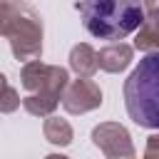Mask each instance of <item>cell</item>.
<instances>
[{
    "label": "cell",
    "mask_w": 159,
    "mask_h": 159,
    "mask_svg": "<svg viewBox=\"0 0 159 159\" xmlns=\"http://www.w3.org/2000/svg\"><path fill=\"white\" fill-rule=\"evenodd\" d=\"M77 10L84 30L99 40H124L144 20L139 0H80Z\"/></svg>",
    "instance_id": "6da1fadb"
},
{
    "label": "cell",
    "mask_w": 159,
    "mask_h": 159,
    "mask_svg": "<svg viewBox=\"0 0 159 159\" xmlns=\"http://www.w3.org/2000/svg\"><path fill=\"white\" fill-rule=\"evenodd\" d=\"M124 104L132 122L147 129L159 127V52L152 50L124 80Z\"/></svg>",
    "instance_id": "7a4b0ae2"
},
{
    "label": "cell",
    "mask_w": 159,
    "mask_h": 159,
    "mask_svg": "<svg viewBox=\"0 0 159 159\" xmlns=\"http://www.w3.org/2000/svg\"><path fill=\"white\" fill-rule=\"evenodd\" d=\"M10 37V50L15 60L30 62L42 55V20L32 7H25L22 15L15 20V25L7 32Z\"/></svg>",
    "instance_id": "3957f363"
},
{
    "label": "cell",
    "mask_w": 159,
    "mask_h": 159,
    "mask_svg": "<svg viewBox=\"0 0 159 159\" xmlns=\"http://www.w3.org/2000/svg\"><path fill=\"white\" fill-rule=\"evenodd\" d=\"M92 144L109 159H132L134 144L129 132L117 122H102L92 129Z\"/></svg>",
    "instance_id": "277c9868"
},
{
    "label": "cell",
    "mask_w": 159,
    "mask_h": 159,
    "mask_svg": "<svg viewBox=\"0 0 159 159\" xmlns=\"http://www.w3.org/2000/svg\"><path fill=\"white\" fill-rule=\"evenodd\" d=\"M60 99H62V107L70 114H84V112H92V109H97L102 104V89H99V84L94 80L80 77L72 84L67 82Z\"/></svg>",
    "instance_id": "5b68a950"
},
{
    "label": "cell",
    "mask_w": 159,
    "mask_h": 159,
    "mask_svg": "<svg viewBox=\"0 0 159 159\" xmlns=\"http://www.w3.org/2000/svg\"><path fill=\"white\" fill-rule=\"evenodd\" d=\"M132 57H134V50L132 45L127 42H112L107 47H102L97 52V67L109 72V75H117V72H124L129 65H132Z\"/></svg>",
    "instance_id": "8992f818"
},
{
    "label": "cell",
    "mask_w": 159,
    "mask_h": 159,
    "mask_svg": "<svg viewBox=\"0 0 159 159\" xmlns=\"http://www.w3.org/2000/svg\"><path fill=\"white\" fill-rule=\"evenodd\" d=\"M70 70L77 72V77H92L97 67V50L87 42H80L70 50Z\"/></svg>",
    "instance_id": "52a82bcc"
},
{
    "label": "cell",
    "mask_w": 159,
    "mask_h": 159,
    "mask_svg": "<svg viewBox=\"0 0 159 159\" xmlns=\"http://www.w3.org/2000/svg\"><path fill=\"white\" fill-rule=\"evenodd\" d=\"M134 47L142 50V52H152V50L159 47V12L144 15V20H142L139 27H137Z\"/></svg>",
    "instance_id": "ba28073f"
},
{
    "label": "cell",
    "mask_w": 159,
    "mask_h": 159,
    "mask_svg": "<svg viewBox=\"0 0 159 159\" xmlns=\"http://www.w3.org/2000/svg\"><path fill=\"white\" fill-rule=\"evenodd\" d=\"M42 134H45V139H47L50 144H55V147H67V144H72V139H75V132H72L70 122L62 119V117H55V114H47V119H45V124H42Z\"/></svg>",
    "instance_id": "9c48e42d"
},
{
    "label": "cell",
    "mask_w": 159,
    "mask_h": 159,
    "mask_svg": "<svg viewBox=\"0 0 159 159\" xmlns=\"http://www.w3.org/2000/svg\"><path fill=\"white\" fill-rule=\"evenodd\" d=\"M47 72H50V65L40 62V57H37V60L25 62V65H22V70H20L22 87H25L27 92H40V89L45 87V82H47Z\"/></svg>",
    "instance_id": "30bf717a"
},
{
    "label": "cell",
    "mask_w": 159,
    "mask_h": 159,
    "mask_svg": "<svg viewBox=\"0 0 159 159\" xmlns=\"http://www.w3.org/2000/svg\"><path fill=\"white\" fill-rule=\"evenodd\" d=\"M32 117H47L57 109L60 104V97L57 94H50V92H30L27 97H22L20 102Z\"/></svg>",
    "instance_id": "8fae6325"
},
{
    "label": "cell",
    "mask_w": 159,
    "mask_h": 159,
    "mask_svg": "<svg viewBox=\"0 0 159 159\" xmlns=\"http://www.w3.org/2000/svg\"><path fill=\"white\" fill-rule=\"evenodd\" d=\"M27 5H22L20 0H0V35L7 37L10 27L15 25V20L22 15Z\"/></svg>",
    "instance_id": "7c38bea8"
},
{
    "label": "cell",
    "mask_w": 159,
    "mask_h": 159,
    "mask_svg": "<svg viewBox=\"0 0 159 159\" xmlns=\"http://www.w3.org/2000/svg\"><path fill=\"white\" fill-rule=\"evenodd\" d=\"M20 94H17V89L15 87H10V84H5L2 89H0V114H12L17 107H20Z\"/></svg>",
    "instance_id": "4fadbf2b"
},
{
    "label": "cell",
    "mask_w": 159,
    "mask_h": 159,
    "mask_svg": "<svg viewBox=\"0 0 159 159\" xmlns=\"http://www.w3.org/2000/svg\"><path fill=\"white\" fill-rule=\"evenodd\" d=\"M139 2H142V10H144V15L159 12V0H139Z\"/></svg>",
    "instance_id": "5bb4252c"
},
{
    "label": "cell",
    "mask_w": 159,
    "mask_h": 159,
    "mask_svg": "<svg viewBox=\"0 0 159 159\" xmlns=\"http://www.w3.org/2000/svg\"><path fill=\"white\" fill-rule=\"evenodd\" d=\"M5 84H7V80H5V75H2V72H0V89H2V87H5Z\"/></svg>",
    "instance_id": "9a60e30c"
}]
</instances>
